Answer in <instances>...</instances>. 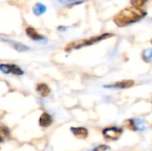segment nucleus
Returning a JSON list of instances; mask_svg holds the SVG:
<instances>
[{
  "mask_svg": "<svg viewBox=\"0 0 152 151\" xmlns=\"http://www.w3.org/2000/svg\"><path fill=\"white\" fill-rule=\"evenodd\" d=\"M145 12L142 11L139 8L132 7V8H126L123 11H121L115 18V22L120 26H126L127 24L133 23L134 21L139 20L141 18L144 16Z\"/></svg>",
  "mask_w": 152,
  "mask_h": 151,
  "instance_id": "1",
  "label": "nucleus"
},
{
  "mask_svg": "<svg viewBox=\"0 0 152 151\" xmlns=\"http://www.w3.org/2000/svg\"><path fill=\"white\" fill-rule=\"evenodd\" d=\"M112 35H110V34H104L102 36H94V37H92L90 39H86V40H83V41H79V42H76V43H71L68 45V47L66 48V50H69L71 48H80L82 46H85V45H90V44H93L98 41H101L104 38H107V37H110Z\"/></svg>",
  "mask_w": 152,
  "mask_h": 151,
  "instance_id": "2",
  "label": "nucleus"
},
{
  "mask_svg": "<svg viewBox=\"0 0 152 151\" xmlns=\"http://www.w3.org/2000/svg\"><path fill=\"white\" fill-rule=\"evenodd\" d=\"M122 133H123V130L120 128H117V127H110L102 131V133L106 139L113 140V141L118 140L122 134Z\"/></svg>",
  "mask_w": 152,
  "mask_h": 151,
  "instance_id": "3",
  "label": "nucleus"
},
{
  "mask_svg": "<svg viewBox=\"0 0 152 151\" xmlns=\"http://www.w3.org/2000/svg\"><path fill=\"white\" fill-rule=\"evenodd\" d=\"M0 70L4 73H12L14 75H22L23 71L14 64H0Z\"/></svg>",
  "mask_w": 152,
  "mask_h": 151,
  "instance_id": "4",
  "label": "nucleus"
},
{
  "mask_svg": "<svg viewBox=\"0 0 152 151\" xmlns=\"http://www.w3.org/2000/svg\"><path fill=\"white\" fill-rule=\"evenodd\" d=\"M53 123V117L47 114V113H43L39 118V125L42 127H48L52 125Z\"/></svg>",
  "mask_w": 152,
  "mask_h": 151,
  "instance_id": "5",
  "label": "nucleus"
},
{
  "mask_svg": "<svg viewBox=\"0 0 152 151\" xmlns=\"http://www.w3.org/2000/svg\"><path fill=\"white\" fill-rule=\"evenodd\" d=\"M71 132L76 137L80 139H86L88 136V131L84 127H72Z\"/></svg>",
  "mask_w": 152,
  "mask_h": 151,
  "instance_id": "6",
  "label": "nucleus"
},
{
  "mask_svg": "<svg viewBox=\"0 0 152 151\" xmlns=\"http://www.w3.org/2000/svg\"><path fill=\"white\" fill-rule=\"evenodd\" d=\"M37 91L38 92V93L42 96V97H46L49 95L51 90L50 88L48 87L47 85L44 84V83H41V84H38L37 85Z\"/></svg>",
  "mask_w": 152,
  "mask_h": 151,
  "instance_id": "7",
  "label": "nucleus"
},
{
  "mask_svg": "<svg viewBox=\"0 0 152 151\" xmlns=\"http://www.w3.org/2000/svg\"><path fill=\"white\" fill-rule=\"evenodd\" d=\"M134 85V81L133 80H125V81H120L118 83H116L112 85H110V87H115V88H129Z\"/></svg>",
  "mask_w": 152,
  "mask_h": 151,
  "instance_id": "8",
  "label": "nucleus"
},
{
  "mask_svg": "<svg viewBox=\"0 0 152 151\" xmlns=\"http://www.w3.org/2000/svg\"><path fill=\"white\" fill-rule=\"evenodd\" d=\"M26 33H27V35H28L30 38H32V39H34V40H40V39L43 38V36H42L41 35H39V34L36 31V29L33 28H28L26 29Z\"/></svg>",
  "mask_w": 152,
  "mask_h": 151,
  "instance_id": "9",
  "label": "nucleus"
},
{
  "mask_svg": "<svg viewBox=\"0 0 152 151\" xmlns=\"http://www.w3.org/2000/svg\"><path fill=\"white\" fill-rule=\"evenodd\" d=\"M9 135V130L4 126H0V136L3 138L4 136Z\"/></svg>",
  "mask_w": 152,
  "mask_h": 151,
  "instance_id": "10",
  "label": "nucleus"
},
{
  "mask_svg": "<svg viewBox=\"0 0 152 151\" xmlns=\"http://www.w3.org/2000/svg\"><path fill=\"white\" fill-rule=\"evenodd\" d=\"M147 0H132V4L134 7L138 8L140 6H142Z\"/></svg>",
  "mask_w": 152,
  "mask_h": 151,
  "instance_id": "11",
  "label": "nucleus"
},
{
  "mask_svg": "<svg viewBox=\"0 0 152 151\" xmlns=\"http://www.w3.org/2000/svg\"><path fill=\"white\" fill-rule=\"evenodd\" d=\"M126 126L127 128H129L130 130L131 129L132 130H135L136 129V127L134 125V122L133 120H127V121H126Z\"/></svg>",
  "mask_w": 152,
  "mask_h": 151,
  "instance_id": "12",
  "label": "nucleus"
},
{
  "mask_svg": "<svg viewBox=\"0 0 152 151\" xmlns=\"http://www.w3.org/2000/svg\"><path fill=\"white\" fill-rule=\"evenodd\" d=\"M109 149L110 148L108 146H106V145H101V146L97 147L96 149H94V151H105L107 150H109Z\"/></svg>",
  "mask_w": 152,
  "mask_h": 151,
  "instance_id": "13",
  "label": "nucleus"
},
{
  "mask_svg": "<svg viewBox=\"0 0 152 151\" xmlns=\"http://www.w3.org/2000/svg\"><path fill=\"white\" fill-rule=\"evenodd\" d=\"M3 142V138H2V137L0 136V142Z\"/></svg>",
  "mask_w": 152,
  "mask_h": 151,
  "instance_id": "14",
  "label": "nucleus"
}]
</instances>
